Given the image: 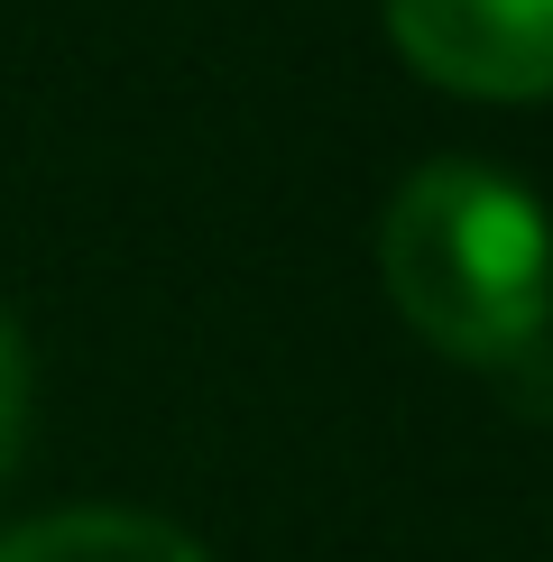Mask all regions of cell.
<instances>
[{
    "mask_svg": "<svg viewBox=\"0 0 553 562\" xmlns=\"http://www.w3.org/2000/svg\"><path fill=\"white\" fill-rule=\"evenodd\" d=\"M406 65L471 102H553V0H387Z\"/></svg>",
    "mask_w": 553,
    "mask_h": 562,
    "instance_id": "obj_2",
    "label": "cell"
},
{
    "mask_svg": "<svg viewBox=\"0 0 553 562\" xmlns=\"http://www.w3.org/2000/svg\"><path fill=\"white\" fill-rule=\"evenodd\" d=\"M19 425H29V341L0 314V471H10V452H19Z\"/></svg>",
    "mask_w": 553,
    "mask_h": 562,
    "instance_id": "obj_4",
    "label": "cell"
},
{
    "mask_svg": "<svg viewBox=\"0 0 553 562\" xmlns=\"http://www.w3.org/2000/svg\"><path fill=\"white\" fill-rule=\"evenodd\" d=\"M379 277L443 360L517 369L553 323V222L517 176L433 157L379 222Z\"/></svg>",
    "mask_w": 553,
    "mask_h": 562,
    "instance_id": "obj_1",
    "label": "cell"
},
{
    "mask_svg": "<svg viewBox=\"0 0 553 562\" xmlns=\"http://www.w3.org/2000/svg\"><path fill=\"white\" fill-rule=\"evenodd\" d=\"M0 562H203V544L148 507H56L0 535Z\"/></svg>",
    "mask_w": 553,
    "mask_h": 562,
    "instance_id": "obj_3",
    "label": "cell"
}]
</instances>
